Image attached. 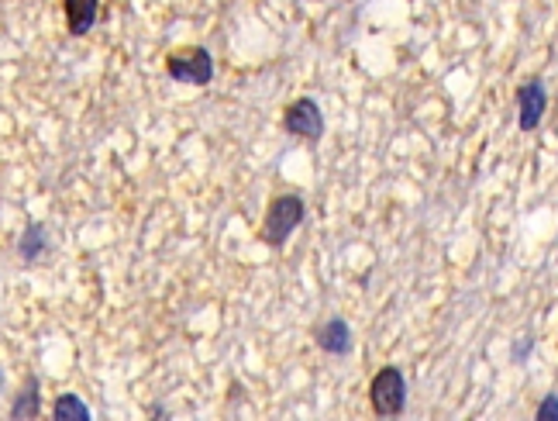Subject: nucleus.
I'll return each instance as SVG.
<instances>
[{
	"mask_svg": "<svg viewBox=\"0 0 558 421\" xmlns=\"http://www.w3.org/2000/svg\"><path fill=\"white\" fill-rule=\"evenodd\" d=\"M304 214H307V207H304V197L300 194L276 197V200L269 204V211H266L262 238H266L269 246H283V242L293 235V228L304 222Z\"/></svg>",
	"mask_w": 558,
	"mask_h": 421,
	"instance_id": "obj_1",
	"label": "nucleus"
},
{
	"mask_svg": "<svg viewBox=\"0 0 558 421\" xmlns=\"http://www.w3.org/2000/svg\"><path fill=\"white\" fill-rule=\"evenodd\" d=\"M369 397H372L376 415H383V418L400 415L403 401H407V380H403L400 370H397V366H383V370L376 373V380H372Z\"/></svg>",
	"mask_w": 558,
	"mask_h": 421,
	"instance_id": "obj_2",
	"label": "nucleus"
},
{
	"mask_svg": "<svg viewBox=\"0 0 558 421\" xmlns=\"http://www.w3.org/2000/svg\"><path fill=\"white\" fill-rule=\"evenodd\" d=\"M169 76L176 83H193V87H204L211 83L214 76V56L207 49H186V52H176L169 56Z\"/></svg>",
	"mask_w": 558,
	"mask_h": 421,
	"instance_id": "obj_3",
	"label": "nucleus"
},
{
	"mask_svg": "<svg viewBox=\"0 0 558 421\" xmlns=\"http://www.w3.org/2000/svg\"><path fill=\"white\" fill-rule=\"evenodd\" d=\"M286 131L297 135V138H307V142H317L321 131H324V118H321V107L310 97H300L297 104L286 107Z\"/></svg>",
	"mask_w": 558,
	"mask_h": 421,
	"instance_id": "obj_4",
	"label": "nucleus"
},
{
	"mask_svg": "<svg viewBox=\"0 0 558 421\" xmlns=\"http://www.w3.org/2000/svg\"><path fill=\"white\" fill-rule=\"evenodd\" d=\"M545 107H548V94H545V83L541 80H531L517 90V121L524 131H534L545 118Z\"/></svg>",
	"mask_w": 558,
	"mask_h": 421,
	"instance_id": "obj_5",
	"label": "nucleus"
},
{
	"mask_svg": "<svg viewBox=\"0 0 558 421\" xmlns=\"http://www.w3.org/2000/svg\"><path fill=\"white\" fill-rule=\"evenodd\" d=\"M317 346H321L324 353H331V356H345V353L352 349V328H348V322H345V318H331V322L321 324Z\"/></svg>",
	"mask_w": 558,
	"mask_h": 421,
	"instance_id": "obj_6",
	"label": "nucleus"
},
{
	"mask_svg": "<svg viewBox=\"0 0 558 421\" xmlns=\"http://www.w3.org/2000/svg\"><path fill=\"white\" fill-rule=\"evenodd\" d=\"M97 11H100V0H66V25L69 32L76 35H90V28L97 25Z\"/></svg>",
	"mask_w": 558,
	"mask_h": 421,
	"instance_id": "obj_7",
	"label": "nucleus"
},
{
	"mask_svg": "<svg viewBox=\"0 0 558 421\" xmlns=\"http://www.w3.org/2000/svg\"><path fill=\"white\" fill-rule=\"evenodd\" d=\"M45 246H49V235H45V228L42 225H28V231L18 238V253H21V260L35 262L42 253H45Z\"/></svg>",
	"mask_w": 558,
	"mask_h": 421,
	"instance_id": "obj_8",
	"label": "nucleus"
},
{
	"mask_svg": "<svg viewBox=\"0 0 558 421\" xmlns=\"http://www.w3.org/2000/svg\"><path fill=\"white\" fill-rule=\"evenodd\" d=\"M52 418H56V421H66V418L87 421V418H90V408H87L80 397H73V394H62L59 401H56V408H52Z\"/></svg>",
	"mask_w": 558,
	"mask_h": 421,
	"instance_id": "obj_9",
	"label": "nucleus"
},
{
	"mask_svg": "<svg viewBox=\"0 0 558 421\" xmlns=\"http://www.w3.org/2000/svg\"><path fill=\"white\" fill-rule=\"evenodd\" d=\"M38 415V384L28 380L25 384V394H21V401L14 404V418H35Z\"/></svg>",
	"mask_w": 558,
	"mask_h": 421,
	"instance_id": "obj_10",
	"label": "nucleus"
},
{
	"mask_svg": "<svg viewBox=\"0 0 558 421\" xmlns=\"http://www.w3.org/2000/svg\"><path fill=\"white\" fill-rule=\"evenodd\" d=\"M538 418H555L558 421V397H555V394L541 401V408H538Z\"/></svg>",
	"mask_w": 558,
	"mask_h": 421,
	"instance_id": "obj_11",
	"label": "nucleus"
}]
</instances>
